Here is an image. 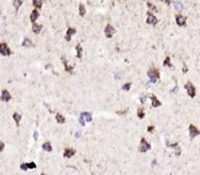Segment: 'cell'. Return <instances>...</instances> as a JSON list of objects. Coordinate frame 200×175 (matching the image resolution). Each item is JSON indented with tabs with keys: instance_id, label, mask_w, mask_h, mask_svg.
I'll return each instance as SVG.
<instances>
[{
	"instance_id": "cell-1",
	"label": "cell",
	"mask_w": 200,
	"mask_h": 175,
	"mask_svg": "<svg viewBox=\"0 0 200 175\" xmlns=\"http://www.w3.org/2000/svg\"><path fill=\"white\" fill-rule=\"evenodd\" d=\"M147 75L151 80V82H153V84L157 82V79H160V71L155 69V68H151V69L148 70Z\"/></svg>"
},
{
	"instance_id": "cell-2",
	"label": "cell",
	"mask_w": 200,
	"mask_h": 175,
	"mask_svg": "<svg viewBox=\"0 0 200 175\" xmlns=\"http://www.w3.org/2000/svg\"><path fill=\"white\" fill-rule=\"evenodd\" d=\"M185 88H186L187 92H188L189 96L191 98H194L196 96V88L194 86V84H192L191 82H188L186 84H185Z\"/></svg>"
},
{
	"instance_id": "cell-3",
	"label": "cell",
	"mask_w": 200,
	"mask_h": 175,
	"mask_svg": "<svg viewBox=\"0 0 200 175\" xmlns=\"http://www.w3.org/2000/svg\"><path fill=\"white\" fill-rule=\"evenodd\" d=\"M150 148H151V145L146 141L145 138H142V139H141L140 147H139V151L142 152V153H144V152H147L148 150H150Z\"/></svg>"
},
{
	"instance_id": "cell-4",
	"label": "cell",
	"mask_w": 200,
	"mask_h": 175,
	"mask_svg": "<svg viewBox=\"0 0 200 175\" xmlns=\"http://www.w3.org/2000/svg\"><path fill=\"white\" fill-rule=\"evenodd\" d=\"M189 132H190L191 139H194V138H196L197 136H199L200 134V130L193 124H191L190 126H189Z\"/></svg>"
},
{
	"instance_id": "cell-5",
	"label": "cell",
	"mask_w": 200,
	"mask_h": 175,
	"mask_svg": "<svg viewBox=\"0 0 200 175\" xmlns=\"http://www.w3.org/2000/svg\"><path fill=\"white\" fill-rule=\"evenodd\" d=\"M0 53L3 55V56H7V55H11V49L8 48L6 43H1L0 44Z\"/></svg>"
},
{
	"instance_id": "cell-6",
	"label": "cell",
	"mask_w": 200,
	"mask_h": 175,
	"mask_svg": "<svg viewBox=\"0 0 200 175\" xmlns=\"http://www.w3.org/2000/svg\"><path fill=\"white\" fill-rule=\"evenodd\" d=\"M146 22H147L148 24H150V25H156L157 22H158V20H157V18L155 17L152 13L148 12L147 13V21H146Z\"/></svg>"
},
{
	"instance_id": "cell-7",
	"label": "cell",
	"mask_w": 200,
	"mask_h": 175,
	"mask_svg": "<svg viewBox=\"0 0 200 175\" xmlns=\"http://www.w3.org/2000/svg\"><path fill=\"white\" fill-rule=\"evenodd\" d=\"M115 32H116V29H115L111 24H107L106 26H105L104 34H105V36H106V38H108V39L112 38V37L115 34Z\"/></svg>"
},
{
	"instance_id": "cell-8",
	"label": "cell",
	"mask_w": 200,
	"mask_h": 175,
	"mask_svg": "<svg viewBox=\"0 0 200 175\" xmlns=\"http://www.w3.org/2000/svg\"><path fill=\"white\" fill-rule=\"evenodd\" d=\"M175 20H176V24L178 26H185L187 23V17H185L183 15H180V14L177 15Z\"/></svg>"
},
{
	"instance_id": "cell-9",
	"label": "cell",
	"mask_w": 200,
	"mask_h": 175,
	"mask_svg": "<svg viewBox=\"0 0 200 175\" xmlns=\"http://www.w3.org/2000/svg\"><path fill=\"white\" fill-rule=\"evenodd\" d=\"M76 34V29L73 28V27H69V28L67 29V32H66V36H65V39H66V41H71V37L73 34Z\"/></svg>"
},
{
	"instance_id": "cell-10",
	"label": "cell",
	"mask_w": 200,
	"mask_h": 175,
	"mask_svg": "<svg viewBox=\"0 0 200 175\" xmlns=\"http://www.w3.org/2000/svg\"><path fill=\"white\" fill-rule=\"evenodd\" d=\"M1 101H4V102H7L12 99V96H11L10 92L7 90H2V93H1V97H0Z\"/></svg>"
},
{
	"instance_id": "cell-11",
	"label": "cell",
	"mask_w": 200,
	"mask_h": 175,
	"mask_svg": "<svg viewBox=\"0 0 200 175\" xmlns=\"http://www.w3.org/2000/svg\"><path fill=\"white\" fill-rule=\"evenodd\" d=\"M61 60L63 62V65H64V67H65V70H66L67 72L71 73L72 71H73V66H69V65H68V62H67V60L64 58V56H62V58H61Z\"/></svg>"
},
{
	"instance_id": "cell-12",
	"label": "cell",
	"mask_w": 200,
	"mask_h": 175,
	"mask_svg": "<svg viewBox=\"0 0 200 175\" xmlns=\"http://www.w3.org/2000/svg\"><path fill=\"white\" fill-rule=\"evenodd\" d=\"M150 99H151V104H152L153 108H158V106L162 105L161 101L156 98L155 95H151V96H150Z\"/></svg>"
},
{
	"instance_id": "cell-13",
	"label": "cell",
	"mask_w": 200,
	"mask_h": 175,
	"mask_svg": "<svg viewBox=\"0 0 200 175\" xmlns=\"http://www.w3.org/2000/svg\"><path fill=\"white\" fill-rule=\"evenodd\" d=\"M40 17V13H39L38 10H33L30 14V21L32 23H36V21L38 20V18Z\"/></svg>"
},
{
	"instance_id": "cell-14",
	"label": "cell",
	"mask_w": 200,
	"mask_h": 175,
	"mask_svg": "<svg viewBox=\"0 0 200 175\" xmlns=\"http://www.w3.org/2000/svg\"><path fill=\"white\" fill-rule=\"evenodd\" d=\"M80 118L85 121H87V122H91L92 121V114L89 113V112H85V113L80 114Z\"/></svg>"
},
{
	"instance_id": "cell-15",
	"label": "cell",
	"mask_w": 200,
	"mask_h": 175,
	"mask_svg": "<svg viewBox=\"0 0 200 175\" xmlns=\"http://www.w3.org/2000/svg\"><path fill=\"white\" fill-rule=\"evenodd\" d=\"M75 154V150L74 149H72V148H67V149H65V151H64V157H72V156Z\"/></svg>"
},
{
	"instance_id": "cell-16",
	"label": "cell",
	"mask_w": 200,
	"mask_h": 175,
	"mask_svg": "<svg viewBox=\"0 0 200 175\" xmlns=\"http://www.w3.org/2000/svg\"><path fill=\"white\" fill-rule=\"evenodd\" d=\"M42 28H43V26L40 24H37V23H32V31L35 32V34H40L41 31H42Z\"/></svg>"
},
{
	"instance_id": "cell-17",
	"label": "cell",
	"mask_w": 200,
	"mask_h": 175,
	"mask_svg": "<svg viewBox=\"0 0 200 175\" xmlns=\"http://www.w3.org/2000/svg\"><path fill=\"white\" fill-rule=\"evenodd\" d=\"M22 46L23 47H32L33 43L31 42V40L29 38H24L23 42H22Z\"/></svg>"
},
{
	"instance_id": "cell-18",
	"label": "cell",
	"mask_w": 200,
	"mask_h": 175,
	"mask_svg": "<svg viewBox=\"0 0 200 175\" xmlns=\"http://www.w3.org/2000/svg\"><path fill=\"white\" fill-rule=\"evenodd\" d=\"M22 4H23V1H22V0H13V5H14L16 12L19 11L20 6H21Z\"/></svg>"
},
{
	"instance_id": "cell-19",
	"label": "cell",
	"mask_w": 200,
	"mask_h": 175,
	"mask_svg": "<svg viewBox=\"0 0 200 175\" xmlns=\"http://www.w3.org/2000/svg\"><path fill=\"white\" fill-rule=\"evenodd\" d=\"M55 119H56L57 122L61 123V124H64V123L66 122V119H65V117L61 113H57L56 115H55Z\"/></svg>"
},
{
	"instance_id": "cell-20",
	"label": "cell",
	"mask_w": 200,
	"mask_h": 175,
	"mask_svg": "<svg viewBox=\"0 0 200 175\" xmlns=\"http://www.w3.org/2000/svg\"><path fill=\"white\" fill-rule=\"evenodd\" d=\"M13 118H14V120H15V122H16L17 126H19V125H20V121H21L22 116L20 115L19 113H14V115H13Z\"/></svg>"
},
{
	"instance_id": "cell-21",
	"label": "cell",
	"mask_w": 200,
	"mask_h": 175,
	"mask_svg": "<svg viewBox=\"0 0 200 175\" xmlns=\"http://www.w3.org/2000/svg\"><path fill=\"white\" fill-rule=\"evenodd\" d=\"M44 0H32V4L36 8H42Z\"/></svg>"
},
{
	"instance_id": "cell-22",
	"label": "cell",
	"mask_w": 200,
	"mask_h": 175,
	"mask_svg": "<svg viewBox=\"0 0 200 175\" xmlns=\"http://www.w3.org/2000/svg\"><path fill=\"white\" fill-rule=\"evenodd\" d=\"M174 7H175V10L178 11V12H181L183 10V4L180 2V1H175L174 2Z\"/></svg>"
},
{
	"instance_id": "cell-23",
	"label": "cell",
	"mask_w": 200,
	"mask_h": 175,
	"mask_svg": "<svg viewBox=\"0 0 200 175\" xmlns=\"http://www.w3.org/2000/svg\"><path fill=\"white\" fill-rule=\"evenodd\" d=\"M42 148H43L45 151H47V152L52 151V146H51V144H50L49 142H46V143H44L43 146H42Z\"/></svg>"
},
{
	"instance_id": "cell-24",
	"label": "cell",
	"mask_w": 200,
	"mask_h": 175,
	"mask_svg": "<svg viewBox=\"0 0 200 175\" xmlns=\"http://www.w3.org/2000/svg\"><path fill=\"white\" fill-rule=\"evenodd\" d=\"M76 52H77V58H82V47H81L80 44H77L76 45Z\"/></svg>"
},
{
	"instance_id": "cell-25",
	"label": "cell",
	"mask_w": 200,
	"mask_h": 175,
	"mask_svg": "<svg viewBox=\"0 0 200 175\" xmlns=\"http://www.w3.org/2000/svg\"><path fill=\"white\" fill-rule=\"evenodd\" d=\"M79 15H80L81 17H83L86 15V7H85V5L82 3L79 4Z\"/></svg>"
},
{
	"instance_id": "cell-26",
	"label": "cell",
	"mask_w": 200,
	"mask_h": 175,
	"mask_svg": "<svg viewBox=\"0 0 200 175\" xmlns=\"http://www.w3.org/2000/svg\"><path fill=\"white\" fill-rule=\"evenodd\" d=\"M147 6L148 8L150 10V12H154V13H157V8L155 7V5L153 4V3L151 2H147Z\"/></svg>"
},
{
	"instance_id": "cell-27",
	"label": "cell",
	"mask_w": 200,
	"mask_h": 175,
	"mask_svg": "<svg viewBox=\"0 0 200 175\" xmlns=\"http://www.w3.org/2000/svg\"><path fill=\"white\" fill-rule=\"evenodd\" d=\"M164 66H165V67L172 68V64H171V62H170V58H169V56H167V58H165V60H164Z\"/></svg>"
},
{
	"instance_id": "cell-28",
	"label": "cell",
	"mask_w": 200,
	"mask_h": 175,
	"mask_svg": "<svg viewBox=\"0 0 200 175\" xmlns=\"http://www.w3.org/2000/svg\"><path fill=\"white\" fill-rule=\"evenodd\" d=\"M138 117L139 119H143L145 117V113H144V108H139L138 110Z\"/></svg>"
},
{
	"instance_id": "cell-29",
	"label": "cell",
	"mask_w": 200,
	"mask_h": 175,
	"mask_svg": "<svg viewBox=\"0 0 200 175\" xmlns=\"http://www.w3.org/2000/svg\"><path fill=\"white\" fill-rule=\"evenodd\" d=\"M130 86H131L130 82H128V84H125L123 86H122V90H124V91H128V90L130 89Z\"/></svg>"
},
{
	"instance_id": "cell-30",
	"label": "cell",
	"mask_w": 200,
	"mask_h": 175,
	"mask_svg": "<svg viewBox=\"0 0 200 175\" xmlns=\"http://www.w3.org/2000/svg\"><path fill=\"white\" fill-rule=\"evenodd\" d=\"M27 167H28V169H36L37 168V165L35 163H27Z\"/></svg>"
},
{
	"instance_id": "cell-31",
	"label": "cell",
	"mask_w": 200,
	"mask_h": 175,
	"mask_svg": "<svg viewBox=\"0 0 200 175\" xmlns=\"http://www.w3.org/2000/svg\"><path fill=\"white\" fill-rule=\"evenodd\" d=\"M20 168H21V170H23V171H27V170H28L27 164H21V165H20Z\"/></svg>"
},
{
	"instance_id": "cell-32",
	"label": "cell",
	"mask_w": 200,
	"mask_h": 175,
	"mask_svg": "<svg viewBox=\"0 0 200 175\" xmlns=\"http://www.w3.org/2000/svg\"><path fill=\"white\" fill-rule=\"evenodd\" d=\"M33 139H35V141H38V139H39V134L37 130L33 132Z\"/></svg>"
},
{
	"instance_id": "cell-33",
	"label": "cell",
	"mask_w": 200,
	"mask_h": 175,
	"mask_svg": "<svg viewBox=\"0 0 200 175\" xmlns=\"http://www.w3.org/2000/svg\"><path fill=\"white\" fill-rule=\"evenodd\" d=\"M161 1H163V2H165L167 5H170V3H171V0H161Z\"/></svg>"
},
{
	"instance_id": "cell-34",
	"label": "cell",
	"mask_w": 200,
	"mask_h": 175,
	"mask_svg": "<svg viewBox=\"0 0 200 175\" xmlns=\"http://www.w3.org/2000/svg\"><path fill=\"white\" fill-rule=\"evenodd\" d=\"M153 129H154V127H153V126H148V128H147V130L149 132H152Z\"/></svg>"
},
{
	"instance_id": "cell-35",
	"label": "cell",
	"mask_w": 200,
	"mask_h": 175,
	"mask_svg": "<svg viewBox=\"0 0 200 175\" xmlns=\"http://www.w3.org/2000/svg\"><path fill=\"white\" fill-rule=\"evenodd\" d=\"M140 101H141L142 103H145V101H146V96L141 97V98H140Z\"/></svg>"
},
{
	"instance_id": "cell-36",
	"label": "cell",
	"mask_w": 200,
	"mask_h": 175,
	"mask_svg": "<svg viewBox=\"0 0 200 175\" xmlns=\"http://www.w3.org/2000/svg\"><path fill=\"white\" fill-rule=\"evenodd\" d=\"M79 123H80L81 125H85V120L80 118V119H79Z\"/></svg>"
},
{
	"instance_id": "cell-37",
	"label": "cell",
	"mask_w": 200,
	"mask_h": 175,
	"mask_svg": "<svg viewBox=\"0 0 200 175\" xmlns=\"http://www.w3.org/2000/svg\"><path fill=\"white\" fill-rule=\"evenodd\" d=\"M182 71H183V72H185V73H186V72H188V69H187L186 65H185V67L182 68Z\"/></svg>"
},
{
	"instance_id": "cell-38",
	"label": "cell",
	"mask_w": 200,
	"mask_h": 175,
	"mask_svg": "<svg viewBox=\"0 0 200 175\" xmlns=\"http://www.w3.org/2000/svg\"><path fill=\"white\" fill-rule=\"evenodd\" d=\"M3 149H4V143L1 142V151H3Z\"/></svg>"
},
{
	"instance_id": "cell-39",
	"label": "cell",
	"mask_w": 200,
	"mask_h": 175,
	"mask_svg": "<svg viewBox=\"0 0 200 175\" xmlns=\"http://www.w3.org/2000/svg\"><path fill=\"white\" fill-rule=\"evenodd\" d=\"M120 77H121V74H116V76H115V78H116V79H119Z\"/></svg>"
},
{
	"instance_id": "cell-40",
	"label": "cell",
	"mask_w": 200,
	"mask_h": 175,
	"mask_svg": "<svg viewBox=\"0 0 200 175\" xmlns=\"http://www.w3.org/2000/svg\"><path fill=\"white\" fill-rule=\"evenodd\" d=\"M79 136H80V132L77 131L76 134H75V137H76V138H79Z\"/></svg>"
},
{
	"instance_id": "cell-41",
	"label": "cell",
	"mask_w": 200,
	"mask_h": 175,
	"mask_svg": "<svg viewBox=\"0 0 200 175\" xmlns=\"http://www.w3.org/2000/svg\"><path fill=\"white\" fill-rule=\"evenodd\" d=\"M177 90H178V89H177V86H175V89L172 90V93H174V92H177Z\"/></svg>"
}]
</instances>
